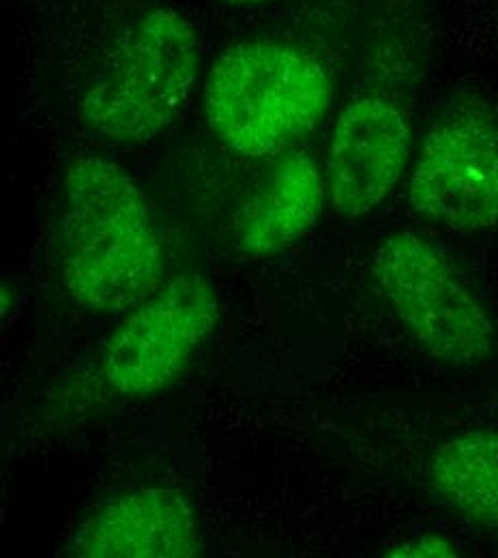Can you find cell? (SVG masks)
<instances>
[{
    "label": "cell",
    "instance_id": "7a4b0ae2",
    "mask_svg": "<svg viewBox=\"0 0 498 558\" xmlns=\"http://www.w3.org/2000/svg\"><path fill=\"white\" fill-rule=\"evenodd\" d=\"M207 123L241 157H269L305 138L329 112L327 68L294 44L254 39L228 48L205 82Z\"/></svg>",
    "mask_w": 498,
    "mask_h": 558
},
{
    "label": "cell",
    "instance_id": "ba28073f",
    "mask_svg": "<svg viewBox=\"0 0 498 558\" xmlns=\"http://www.w3.org/2000/svg\"><path fill=\"white\" fill-rule=\"evenodd\" d=\"M80 558H194L203 533L190 498L172 488H138L101 502L68 546Z\"/></svg>",
    "mask_w": 498,
    "mask_h": 558
},
{
    "label": "cell",
    "instance_id": "7c38bea8",
    "mask_svg": "<svg viewBox=\"0 0 498 558\" xmlns=\"http://www.w3.org/2000/svg\"><path fill=\"white\" fill-rule=\"evenodd\" d=\"M223 2H228L232 7H263V4L274 2V0H223Z\"/></svg>",
    "mask_w": 498,
    "mask_h": 558
},
{
    "label": "cell",
    "instance_id": "277c9868",
    "mask_svg": "<svg viewBox=\"0 0 498 558\" xmlns=\"http://www.w3.org/2000/svg\"><path fill=\"white\" fill-rule=\"evenodd\" d=\"M372 274L400 323L434 359L469 367L490 356L495 325L486 307L422 234H389L374 254Z\"/></svg>",
    "mask_w": 498,
    "mask_h": 558
},
{
    "label": "cell",
    "instance_id": "52a82bcc",
    "mask_svg": "<svg viewBox=\"0 0 498 558\" xmlns=\"http://www.w3.org/2000/svg\"><path fill=\"white\" fill-rule=\"evenodd\" d=\"M411 155L404 112L382 95L355 97L340 112L327 157L333 209L361 217L380 207L402 179Z\"/></svg>",
    "mask_w": 498,
    "mask_h": 558
},
{
    "label": "cell",
    "instance_id": "3957f363",
    "mask_svg": "<svg viewBox=\"0 0 498 558\" xmlns=\"http://www.w3.org/2000/svg\"><path fill=\"white\" fill-rule=\"evenodd\" d=\"M198 68L192 22L174 9H153L114 44L80 104V119L117 144L155 138L185 110Z\"/></svg>",
    "mask_w": 498,
    "mask_h": 558
},
{
    "label": "cell",
    "instance_id": "30bf717a",
    "mask_svg": "<svg viewBox=\"0 0 498 558\" xmlns=\"http://www.w3.org/2000/svg\"><path fill=\"white\" fill-rule=\"evenodd\" d=\"M427 477L451 509L498 526V432H464L440 442L429 456Z\"/></svg>",
    "mask_w": 498,
    "mask_h": 558
},
{
    "label": "cell",
    "instance_id": "5b68a950",
    "mask_svg": "<svg viewBox=\"0 0 498 558\" xmlns=\"http://www.w3.org/2000/svg\"><path fill=\"white\" fill-rule=\"evenodd\" d=\"M211 281L201 274L168 279L117 329L104 350V378L123 398L168 389L185 372L217 323Z\"/></svg>",
    "mask_w": 498,
    "mask_h": 558
},
{
    "label": "cell",
    "instance_id": "8fae6325",
    "mask_svg": "<svg viewBox=\"0 0 498 558\" xmlns=\"http://www.w3.org/2000/svg\"><path fill=\"white\" fill-rule=\"evenodd\" d=\"M389 557L442 558L458 557L456 546L440 535H422L406 544H400L387 553Z\"/></svg>",
    "mask_w": 498,
    "mask_h": 558
},
{
    "label": "cell",
    "instance_id": "8992f818",
    "mask_svg": "<svg viewBox=\"0 0 498 558\" xmlns=\"http://www.w3.org/2000/svg\"><path fill=\"white\" fill-rule=\"evenodd\" d=\"M420 217L471 234L498 226V130L482 114L460 112L427 134L409 179Z\"/></svg>",
    "mask_w": 498,
    "mask_h": 558
},
{
    "label": "cell",
    "instance_id": "9c48e42d",
    "mask_svg": "<svg viewBox=\"0 0 498 558\" xmlns=\"http://www.w3.org/2000/svg\"><path fill=\"white\" fill-rule=\"evenodd\" d=\"M325 192L327 183L312 155L286 157L234 217L241 252L254 258L276 256L305 236L320 215Z\"/></svg>",
    "mask_w": 498,
    "mask_h": 558
},
{
    "label": "cell",
    "instance_id": "6da1fadb",
    "mask_svg": "<svg viewBox=\"0 0 498 558\" xmlns=\"http://www.w3.org/2000/svg\"><path fill=\"white\" fill-rule=\"evenodd\" d=\"M63 283L77 307L121 314L159 286L163 252L143 190L106 157H75L63 177Z\"/></svg>",
    "mask_w": 498,
    "mask_h": 558
}]
</instances>
